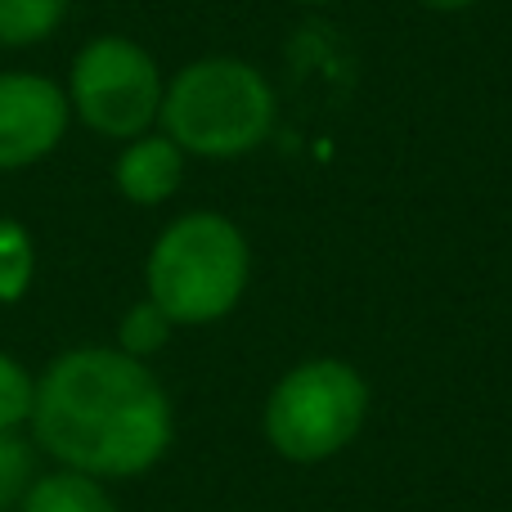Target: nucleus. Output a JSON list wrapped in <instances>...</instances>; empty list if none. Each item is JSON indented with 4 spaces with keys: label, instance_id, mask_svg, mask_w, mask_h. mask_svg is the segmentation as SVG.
I'll list each match as a JSON object with an SVG mask.
<instances>
[{
    "label": "nucleus",
    "instance_id": "5",
    "mask_svg": "<svg viewBox=\"0 0 512 512\" xmlns=\"http://www.w3.org/2000/svg\"><path fill=\"white\" fill-rule=\"evenodd\" d=\"M68 104L81 126L104 140H135L153 131L167 95L158 59L122 32H104L77 50L68 68Z\"/></svg>",
    "mask_w": 512,
    "mask_h": 512
},
{
    "label": "nucleus",
    "instance_id": "14",
    "mask_svg": "<svg viewBox=\"0 0 512 512\" xmlns=\"http://www.w3.org/2000/svg\"><path fill=\"white\" fill-rule=\"evenodd\" d=\"M427 9H436V14H463V9H472L477 0H423Z\"/></svg>",
    "mask_w": 512,
    "mask_h": 512
},
{
    "label": "nucleus",
    "instance_id": "8",
    "mask_svg": "<svg viewBox=\"0 0 512 512\" xmlns=\"http://www.w3.org/2000/svg\"><path fill=\"white\" fill-rule=\"evenodd\" d=\"M18 512H117V499L108 495V481H95L72 468H54L36 472Z\"/></svg>",
    "mask_w": 512,
    "mask_h": 512
},
{
    "label": "nucleus",
    "instance_id": "12",
    "mask_svg": "<svg viewBox=\"0 0 512 512\" xmlns=\"http://www.w3.org/2000/svg\"><path fill=\"white\" fill-rule=\"evenodd\" d=\"M36 481V441L23 432H0V512H18Z\"/></svg>",
    "mask_w": 512,
    "mask_h": 512
},
{
    "label": "nucleus",
    "instance_id": "2",
    "mask_svg": "<svg viewBox=\"0 0 512 512\" xmlns=\"http://www.w3.org/2000/svg\"><path fill=\"white\" fill-rule=\"evenodd\" d=\"M274 113V86L261 68L230 54H207L167 81L158 126L185 158L234 162L270 140Z\"/></svg>",
    "mask_w": 512,
    "mask_h": 512
},
{
    "label": "nucleus",
    "instance_id": "10",
    "mask_svg": "<svg viewBox=\"0 0 512 512\" xmlns=\"http://www.w3.org/2000/svg\"><path fill=\"white\" fill-rule=\"evenodd\" d=\"M36 279V239L23 221L0 216V306H18Z\"/></svg>",
    "mask_w": 512,
    "mask_h": 512
},
{
    "label": "nucleus",
    "instance_id": "11",
    "mask_svg": "<svg viewBox=\"0 0 512 512\" xmlns=\"http://www.w3.org/2000/svg\"><path fill=\"white\" fill-rule=\"evenodd\" d=\"M171 333H176V324L167 319V310L144 297V301H135L122 315V324H117V351L135 355V360H153V355L171 342Z\"/></svg>",
    "mask_w": 512,
    "mask_h": 512
},
{
    "label": "nucleus",
    "instance_id": "7",
    "mask_svg": "<svg viewBox=\"0 0 512 512\" xmlns=\"http://www.w3.org/2000/svg\"><path fill=\"white\" fill-rule=\"evenodd\" d=\"M180 180H185V153L162 131H144L126 140L113 162L117 194L135 207H162L167 198H176Z\"/></svg>",
    "mask_w": 512,
    "mask_h": 512
},
{
    "label": "nucleus",
    "instance_id": "9",
    "mask_svg": "<svg viewBox=\"0 0 512 512\" xmlns=\"http://www.w3.org/2000/svg\"><path fill=\"white\" fill-rule=\"evenodd\" d=\"M68 18V0H0V50L45 45Z\"/></svg>",
    "mask_w": 512,
    "mask_h": 512
},
{
    "label": "nucleus",
    "instance_id": "15",
    "mask_svg": "<svg viewBox=\"0 0 512 512\" xmlns=\"http://www.w3.org/2000/svg\"><path fill=\"white\" fill-rule=\"evenodd\" d=\"M297 5H333V0H297Z\"/></svg>",
    "mask_w": 512,
    "mask_h": 512
},
{
    "label": "nucleus",
    "instance_id": "4",
    "mask_svg": "<svg viewBox=\"0 0 512 512\" xmlns=\"http://www.w3.org/2000/svg\"><path fill=\"white\" fill-rule=\"evenodd\" d=\"M369 418V382L337 355L301 360L265 400V441L288 463H324L342 454Z\"/></svg>",
    "mask_w": 512,
    "mask_h": 512
},
{
    "label": "nucleus",
    "instance_id": "1",
    "mask_svg": "<svg viewBox=\"0 0 512 512\" xmlns=\"http://www.w3.org/2000/svg\"><path fill=\"white\" fill-rule=\"evenodd\" d=\"M36 450L95 481L153 472L176 441V409L149 360L117 346H72L36 378Z\"/></svg>",
    "mask_w": 512,
    "mask_h": 512
},
{
    "label": "nucleus",
    "instance_id": "13",
    "mask_svg": "<svg viewBox=\"0 0 512 512\" xmlns=\"http://www.w3.org/2000/svg\"><path fill=\"white\" fill-rule=\"evenodd\" d=\"M36 405V378L18 355L0 351V432H27Z\"/></svg>",
    "mask_w": 512,
    "mask_h": 512
},
{
    "label": "nucleus",
    "instance_id": "3",
    "mask_svg": "<svg viewBox=\"0 0 512 512\" xmlns=\"http://www.w3.org/2000/svg\"><path fill=\"white\" fill-rule=\"evenodd\" d=\"M252 279L248 234L225 212H185L153 239L144 292L176 328H203L243 301Z\"/></svg>",
    "mask_w": 512,
    "mask_h": 512
},
{
    "label": "nucleus",
    "instance_id": "6",
    "mask_svg": "<svg viewBox=\"0 0 512 512\" xmlns=\"http://www.w3.org/2000/svg\"><path fill=\"white\" fill-rule=\"evenodd\" d=\"M72 126L68 90L45 72H0V171L45 162Z\"/></svg>",
    "mask_w": 512,
    "mask_h": 512
}]
</instances>
